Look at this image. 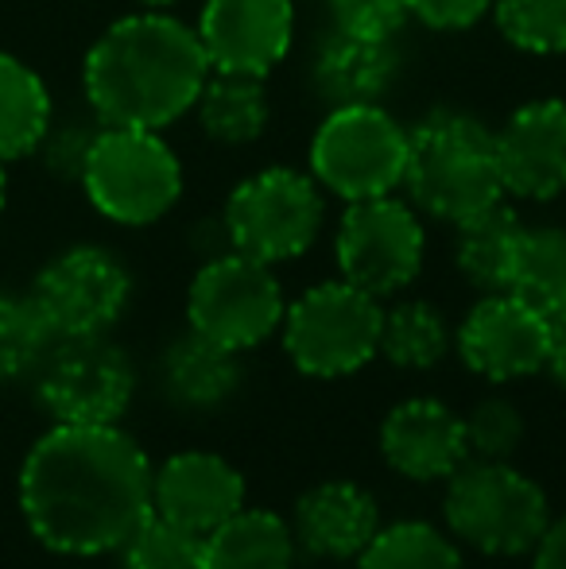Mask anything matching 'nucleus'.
<instances>
[{
    "mask_svg": "<svg viewBox=\"0 0 566 569\" xmlns=\"http://www.w3.org/2000/svg\"><path fill=\"white\" fill-rule=\"evenodd\" d=\"M424 260V213L408 198L385 194L346 202V213L334 232V263L346 283L369 291L373 299H393L416 283Z\"/></svg>",
    "mask_w": 566,
    "mask_h": 569,
    "instance_id": "nucleus-11",
    "label": "nucleus"
},
{
    "mask_svg": "<svg viewBox=\"0 0 566 569\" xmlns=\"http://www.w3.org/2000/svg\"><path fill=\"white\" fill-rule=\"evenodd\" d=\"M310 90L326 109L341 106H380L400 78V51L396 43L346 36L330 28L310 54Z\"/></svg>",
    "mask_w": 566,
    "mask_h": 569,
    "instance_id": "nucleus-19",
    "label": "nucleus"
},
{
    "mask_svg": "<svg viewBox=\"0 0 566 569\" xmlns=\"http://www.w3.org/2000/svg\"><path fill=\"white\" fill-rule=\"evenodd\" d=\"M547 330H552V345H547V368L555 380L566 388V299L547 315Z\"/></svg>",
    "mask_w": 566,
    "mask_h": 569,
    "instance_id": "nucleus-36",
    "label": "nucleus"
},
{
    "mask_svg": "<svg viewBox=\"0 0 566 569\" xmlns=\"http://www.w3.org/2000/svg\"><path fill=\"white\" fill-rule=\"evenodd\" d=\"M524 221L500 198L497 206L454 226V268L477 295L508 291V271L520 244Z\"/></svg>",
    "mask_w": 566,
    "mask_h": 569,
    "instance_id": "nucleus-21",
    "label": "nucleus"
},
{
    "mask_svg": "<svg viewBox=\"0 0 566 569\" xmlns=\"http://www.w3.org/2000/svg\"><path fill=\"white\" fill-rule=\"evenodd\" d=\"M101 120H62V124H51V132L39 143V156H43L47 171L59 174V179H75L82 174V163L90 156V143L98 136Z\"/></svg>",
    "mask_w": 566,
    "mask_h": 569,
    "instance_id": "nucleus-33",
    "label": "nucleus"
},
{
    "mask_svg": "<svg viewBox=\"0 0 566 569\" xmlns=\"http://www.w3.org/2000/svg\"><path fill=\"white\" fill-rule=\"evenodd\" d=\"M125 569H206V539L151 516L121 547Z\"/></svg>",
    "mask_w": 566,
    "mask_h": 569,
    "instance_id": "nucleus-31",
    "label": "nucleus"
},
{
    "mask_svg": "<svg viewBox=\"0 0 566 569\" xmlns=\"http://www.w3.org/2000/svg\"><path fill=\"white\" fill-rule=\"evenodd\" d=\"M377 446L388 469L416 485H438L469 461L461 415L427 396L396 403L380 419Z\"/></svg>",
    "mask_w": 566,
    "mask_h": 569,
    "instance_id": "nucleus-17",
    "label": "nucleus"
},
{
    "mask_svg": "<svg viewBox=\"0 0 566 569\" xmlns=\"http://www.w3.org/2000/svg\"><path fill=\"white\" fill-rule=\"evenodd\" d=\"M408 12L430 31H469L493 12V0H408Z\"/></svg>",
    "mask_w": 566,
    "mask_h": 569,
    "instance_id": "nucleus-34",
    "label": "nucleus"
},
{
    "mask_svg": "<svg viewBox=\"0 0 566 569\" xmlns=\"http://www.w3.org/2000/svg\"><path fill=\"white\" fill-rule=\"evenodd\" d=\"M36 399L54 422L117 427L137 399V365L109 338L54 341L36 368Z\"/></svg>",
    "mask_w": 566,
    "mask_h": 569,
    "instance_id": "nucleus-12",
    "label": "nucleus"
},
{
    "mask_svg": "<svg viewBox=\"0 0 566 569\" xmlns=\"http://www.w3.org/2000/svg\"><path fill=\"white\" fill-rule=\"evenodd\" d=\"M195 117L206 140L221 148H249L272 124V98L265 78L249 74H214L206 78L195 101Z\"/></svg>",
    "mask_w": 566,
    "mask_h": 569,
    "instance_id": "nucleus-22",
    "label": "nucleus"
},
{
    "mask_svg": "<svg viewBox=\"0 0 566 569\" xmlns=\"http://www.w3.org/2000/svg\"><path fill=\"white\" fill-rule=\"evenodd\" d=\"M307 171L341 202L396 194L408 171V128L385 106L326 109L310 136Z\"/></svg>",
    "mask_w": 566,
    "mask_h": 569,
    "instance_id": "nucleus-8",
    "label": "nucleus"
},
{
    "mask_svg": "<svg viewBox=\"0 0 566 569\" xmlns=\"http://www.w3.org/2000/svg\"><path fill=\"white\" fill-rule=\"evenodd\" d=\"M245 500H249V485L241 469L221 453L182 450L151 469V516L202 539L218 531L226 519H234Z\"/></svg>",
    "mask_w": 566,
    "mask_h": 569,
    "instance_id": "nucleus-16",
    "label": "nucleus"
},
{
    "mask_svg": "<svg viewBox=\"0 0 566 569\" xmlns=\"http://www.w3.org/2000/svg\"><path fill=\"white\" fill-rule=\"evenodd\" d=\"M54 124V101L43 74L16 54L0 51V163L39 151Z\"/></svg>",
    "mask_w": 566,
    "mask_h": 569,
    "instance_id": "nucleus-24",
    "label": "nucleus"
},
{
    "mask_svg": "<svg viewBox=\"0 0 566 569\" xmlns=\"http://www.w3.org/2000/svg\"><path fill=\"white\" fill-rule=\"evenodd\" d=\"M291 535L299 555L315 562H357L380 531V503L357 480H318L295 500Z\"/></svg>",
    "mask_w": 566,
    "mask_h": 569,
    "instance_id": "nucleus-18",
    "label": "nucleus"
},
{
    "mask_svg": "<svg viewBox=\"0 0 566 569\" xmlns=\"http://www.w3.org/2000/svg\"><path fill=\"white\" fill-rule=\"evenodd\" d=\"M404 194L424 218L458 226L505 198L497 171V140L485 120L435 109L408 128Z\"/></svg>",
    "mask_w": 566,
    "mask_h": 569,
    "instance_id": "nucleus-3",
    "label": "nucleus"
},
{
    "mask_svg": "<svg viewBox=\"0 0 566 569\" xmlns=\"http://www.w3.org/2000/svg\"><path fill=\"white\" fill-rule=\"evenodd\" d=\"M140 8H156V12H171L175 4H182V0H137Z\"/></svg>",
    "mask_w": 566,
    "mask_h": 569,
    "instance_id": "nucleus-37",
    "label": "nucleus"
},
{
    "mask_svg": "<svg viewBox=\"0 0 566 569\" xmlns=\"http://www.w3.org/2000/svg\"><path fill=\"white\" fill-rule=\"evenodd\" d=\"M547 315L516 299L513 291L481 295L454 330L461 365L489 383H516L547 368Z\"/></svg>",
    "mask_w": 566,
    "mask_h": 569,
    "instance_id": "nucleus-13",
    "label": "nucleus"
},
{
    "mask_svg": "<svg viewBox=\"0 0 566 569\" xmlns=\"http://www.w3.org/2000/svg\"><path fill=\"white\" fill-rule=\"evenodd\" d=\"M443 523L458 547L489 558H524L552 523V500L513 461H474L446 477Z\"/></svg>",
    "mask_w": 566,
    "mask_h": 569,
    "instance_id": "nucleus-4",
    "label": "nucleus"
},
{
    "mask_svg": "<svg viewBox=\"0 0 566 569\" xmlns=\"http://www.w3.org/2000/svg\"><path fill=\"white\" fill-rule=\"evenodd\" d=\"M20 516L47 550L101 558L151 519V461L121 427L54 422L20 465Z\"/></svg>",
    "mask_w": 566,
    "mask_h": 569,
    "instance_id": "nucleus-1",
    "label": "nucleus"
},
{
    "mask_svg": "<svg viewBox=\"0 0 566 569\" xmlns=\"http://www.w3.org/2000/svg\"><path fill=\"white\" fill-rule=\"evenodd\" d=\"M8 206V163H0V218H4Z\"/></svg>",
    "mask_w": 566,
    "mask_h": 569,
    "instance_id": "nucleus-38",
    "label": "nucleus"
},
{
    "mask_svg": "<svg viewBox=\"0 0 566 569\" xmlns=\"http://www.w3.org/2000/svg\"><path fill=\"white\" fill-rule=\"evenodd\" d=\"M357 569H466L461 547L446 527L427 519H396L357 555Z\"/></svg>",
    "mask_w": 566,
    "mask_h": 569,
    "instance_id": "nucleus-26",
    "label": "nucleus"
},
{
    "mask_svg": "<svg viewBox=\"0 0 566 569\" xmlns=\"http://www.w3.org/2000/svg\"><path fill=\"white\" fill-rule=\"evenodd\" d=\"M284 310L287 295L272 263L234 248L206 256L187 287V330L234 352H249L280 333Z\"/></svg>",
    "mask_w": 566,
    "mask_h": 569,
    "instance_id": "nucleus-9",
    "label": "nucleus"
},
{
    "mask_svg": "<svg viewBox=\"0 0 566 569\" xmlns=\"http://www.w3.org/2000/svg\"><path fill=\"white\" fill-rule=\"evenodd\" d=\"M508 291L552 315L566 299V229L563 226H524L520 244L508 271Z\"/></svg>",
    "mask_w": 566,
    "mask_h": 569,
    "instance_id": "nucleus-27",
    "label": "nucleus"
},
{
    "mask_svg": "<svg viewBox=\"0 0 566 569\" xmlns=\"http://www.w3.org/2000/svg\"><path fill=\"white\" fill-rule=\"evenodd\" d=\"M450 349H454V326L446 322V315L435 302L400 299L380 318L377 357H385L400 372H430V368L443 365Z\"/></svg>",
    "mask_w": 566,
    "mask_h": 569,
    "instance_id": "nucleus-25",
    "label": "nucleus"
},
{
    "mask_svg": "<svg viewBox=\"0 0 566 569\" xmlns=\"http://www.w3.org/2000/svg\"><path fill=\"white\" fill-rule=\"evenodd\" d=\"M532 569H566V511L552 516L544 539L532 550Z\"/></svg>",
    "mask_w": 566,
    "mask_h": 569,
    "instance_id": "nucleus-35",
    "label": "nucleus"
},
{
    "mask_svg": "<svg viewBox=\"0 0 566 569\" xmlns=\"http://www.w3.org/2000/svg\"><path fill=\"white\" fill-rule=\"evenodd\" d=\"M156 372L163 399L187 415L221 411L241 391L245 380L241 352L226 349V345L202 338L195 330H182L179 338L167 341Z\"/></svg>",
    "mask_w": 566,
    "mask_h": 569,
    "instance_id": "nucleus-20",
    "label": "nucleus"
},
{
    "mask_svg": "<svg viewBox=\"0 0 566 569\" xmlns=\"http://www.w3.org/2000/svg\"><path fill=\"white\" fill-rule=\"evenodd\" d=\"M210 78L198 31L171 12L140 8L113 20L82 62V93L90 117L117 128H163L195 113Z\"/></svg>",
    "mask_w": 566,
    "mask_h": 569,
    "instance_id": "nucleus-2",
    "label": "nucleus"
},
{
    "mask_svg": "<svg viewBox=\"0 0 566 569\" xmlns=\"http://www.w3.org/2000/svg\"><path fill=\"white\" fill-rule=\"evenodd\" d=\"M54 341L109 338L132 299V276L106 244H70L39 268L28 291Z\"/></svg>",
    "mask_w": 566,
    "mask_h": 569,
    "instance_id": "nucleus-10",
    "label": "nucleus"
},
{
    "mask_svg": "<svg viewBox=\"0 0 566 569\" xmlns=\"http://www.w3.org/2000/svg\"><path fill=\"white\" fill-rule=\"evenodd\" d=\"M380 318L385 307L369 291L326 279L287 302L280 341L284 352L310 380H341L361 372L380 349Z\"/></svg>",
    "mask_w": 566,
    "mask_h": 569,
    "instance_id": "nucleus-6",
    "label": "nucleus"
},
{
    "mask_svg": "<svg viewBox=\"0 0 566 569\" xmlns=\"http://www.w3.org/2000/svg\"><path fill=\"white\" fill-rule=\"evenodd\" d=\"M198 43L214 74L268 78L291 54V0H206L198 12Z\"/></svg>",
    "mask_w": 566,
    "mask_h": 569,
    "instance_id": "nucleus-14",
    "label": "nucleus"
},
{
    "mask_svg": "<svg viewBox=\"0 0 566 569\" xmlns=\"http://www.w3.org/2000/svg\"><path fill=\"white\" fill-rule=\"evenodd\" d=\"M489 16L500 39L520 54H566V0H493Z\"/></svg>",
    "mask_w": 566,
    "mask_h": 569,
    "instance_id": "nucleus-28",
    "label": "nucleus"
},
{
    "mask_svg": "<svg viewBox=\"0 0 566 569\" xmlns=\"http://www.w3.org/2000/svg\"><path fill=\"white\" fill-rule=\"evenodd\" d=\"M474 461H513L524 446V415L508 396H485L461 415Z\"/></svg>",
    "mask_w": 566,
    "mask_h": 569,
    "instance_id": "nucleus-30",
    "label": "nucleus"
},
{
    "mask_svg": "<svg viewBox=\"0 0 566 569\" xmlns=\"http://www.w3.org/2000/svg\"><path fill=\"white\" fill-rule=\"evenodd\" d=\"M51 345L54 338L47 333L28 295L0 291V383L36 372Z\"/></svg>",
    "mask_w": 566,
    "mask_h": 569,
    "instance_id": "nucleus-29",
    "label": "nucleus"
},
{
    "mask_svg": "<svg viewBox=\"0 0 566 569\" xmlns=\"http://www.w3.org/2000/svg\"><path fill=\"white\" fill-rule=\"evenodd\" d=\"M295 562L299 547L280 511L245 503L234 519L206 535V569H295Z\"/></svg>",
    "mask_w": 566,
    "mask_h": 569,
    "instance_id": "nucleus-23",
    "label": "nucleus"
},
{
    "mask_svg": "<svg viewBox=\"0 0 566 569\" xmlns=\"http://www.w3.org/2000/svg\"><path fill=\"white\" fill-rule=\"evenodd\" d=\"M182 163L163 132L101 124L78 174L90 206L121 229L163 221L182 198Z\"/></svg>",
    "mask_w": 566,
    "mask_h": 569,
    "instance_id": "nucleus-5",
    "label": "nucleus"
},
{
    "mask_svg": "<svg viewBox=\"0 0 566 569\" xmlns=\"http://www.w3.org/2000/svg\"><path fill=\"white\" fill-rule=\"evenodd\" d=\"M505 198L559 202L566 198V98H532L493 128Z\"/></svg>",
    "mask_w": 566,
    "mask_h": 569,
    "instance_id": "nucleus-15",
    "label": "nucleus"
},
{
    "mask_svg": "<svg viewBox=\"0 0 566 569\" xmlns=\"http://www.w3.org/2000/svg\"><path fill=\"white\" fill-rule=\"evenodd\" d=\"M330 28L346 31V36L396 43V36L408 28L411 12L408 0H330Z\"/></svg>",
    "mask_w": 566,
    "mask_h": 569,
    "instance_id": "nucleus-32",
    "label": "nucleus"
},
{
    "mask_svg": "<svg viewBox=\"0 0 566 569\" xmlns=\"http://www.w3.org/2000/svg\"><path fill=\"white\" fill-rule=\"evenodd\" d=\"M326 226V190L310 171L260 167L245 174L226 198L221 229L234 252L260 263H291L318 244Z\"/></svg>",
    "mask_w": 566,
    "mask_h": 569,
    "instance_id": "nucleus-7",
    "label": "nucleus"
}]
</instances>
